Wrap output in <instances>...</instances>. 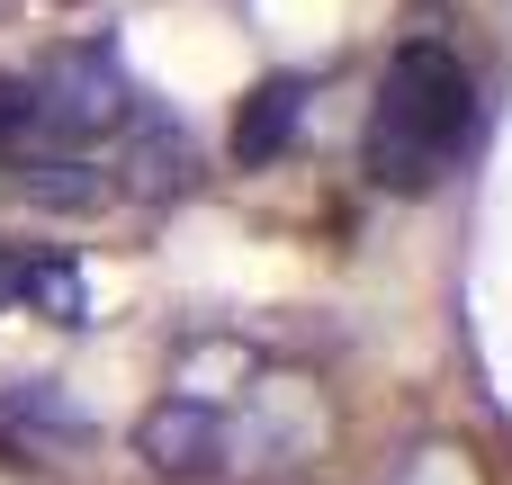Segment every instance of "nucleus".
Here are the masks:
<instances>
[{"label":"nucleus","mask_w":512,"mask_h":485,"mask_svg":"<svg viewBox=\"0 0 512 485\" xmlns=\"http://www.w3.org/2000/svg\"><path fill=\"white\" fill-rule=\"evenodd\" d=\"M45 126V108H36V90L27 81H0V153H18L27 162V135Z\"/></svg>","instance_id":"nucleus-6"},{"label":"nucleus","mask_w":512,"mask_h":485,"mask_svg":"<svg viewBox=\"0 0 512 485\" xmlns=\"http://www.w3.org/2000/svg\"><path fill=\"white\" fill-rule=\"evenodd\" d=\"M36 108H45V126H54V135H81V144H90V135H117V126L135 117V108H126V81H117L108 63H90V54L63 72V99H45V90H36Z\"/></svg>","instance_id":"nucleus-3"},{"label":"nucleus","mask_w":512,"mask_h":485,"mask_svg":"<svg viewBox=\"0 0 512 485\" xmlns=\"http://www.w3.org/2000/svg\"><path fill=\"white\" fill-rule=\"evenodd\" d=\"M135 450H144L162 477H216V468H225V450H234V432H225V414H216V405L171 396V405H153V414L135 423Z\"/></svg>","instance_id":"nucleus-2"},{"label":"nucleus","mask_w":512,"mask_h":485,"mask_svg":"<svg viewBox=\"0 0 512 485\" xmlns=\"http://www.w3.org/2000/svg\"><path fill=\"white\" fill-rule=\"evenodd\" d=\"M477 135V81L450 45L414 36L396 63H387V90H378V117H369V180L378 189H432Z\"/></svg>","instance_id":"nucleus-1"},{"label":"nucleus","mask_w":512,"mask_h":485,"mask_svg":"<svg viewBox=\"0 0 512 485\" xmlns=\"http://www.w3.org/2000/svg\"><path fill=\"white\" fill-rule=\"evenodd\" d=\"M9 288L36 297L54 324H81V270L72 261H9Z\"/></svg>","instance_id":"nucleus-5"},{"label":"nucleus","mask_w":512,"mask_h":485,"mask_svg":"<svg viewBox=\"0 0 512 485\" xmlns=\"http://www.w3.org/2000/svg\"><path fill=\"white\" fill-rule=\"evenodd\" d=\"M297 117H306V90H297V81H261V90L243 99V117H234V162H243V171L270 162V153L297 135Z\"/></svg>","instance_id":"nucleus-4"},{"label":"nucleus","mask_w":512,"mask_h":485,"mask_svg":"<svg viewBox=\"0 0 512 485\" xmlns=\"http://www.w3.org/2000/svg\"><path fill=\"white\" fill-rule=\"evenodd\" d=\"M0 297H9V261H0Z\"/></svg>","instance_id":"nucleus-7"}]
</instances>
